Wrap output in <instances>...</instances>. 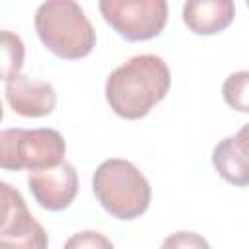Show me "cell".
<instances>
[{
  "instance_id": "cell-15",
  "label": "cell",
  "mask_w": 249,
  "mask_h": 249,
  "mask_svg": "<svg viewBox=\"0 0 249 249\" xmlns=\"http://www.w3.org/2000/svg\"><path fill=\"white\" fill-rule=\"evenodd\" d=\"M160 249H210L208 241L195 231H175L169 233Z\"/></svg>"
},
{
  "instance_id": "cell-13",
  "label": "cell",
  "mask_w": 249,
  "mask_h": 249,
  "mask_svg": "<svg viewBox=\"0 0 249 249\" xmlns=\"http://www.w3.org/2000/svg\"><path fill=\"white\" fill-rule=\"evenodd\" d=\"M247 86H249V72L239 70L233 72L226 78L224 86H222V93L224 99L230 107L247 113L249 111V101H247Z\"/></svg>"
},
{
  "instance_id": "cell-3",
  "label": "cell",
  "mask_w": 249,
  "mask_h": 249,
  "mask_svg": "<svg viewBox=\"0 0 249 249\" xmlns=\"http://www.w3.org/2000/svg\"><path fill=\"white\" fill-rule=\"evenodd\" d=\"M91 187L97 202L119 220H134L150 206V183L128 160L111 158L101 161L93 171Z\"/></svg>"
},
{
  "instance_id": "cell-1",
  "label": "cell",
  "mask_w": 249,
  "mask_h": 249,
  "mask_svg": "<svg viewBox=\"0 0 249 249\" xmlns=\"http://www.w3.org/2000/svg\"><path fill=\"white\" fill-rule=\"evenodd\" d=\"M171 74L158 54H136L117 66L105 82L109 107L123 119L146 117L169 91Z\"/></svg>"
},
{
  "instance_id": "cell-4",
  "label": "cell",
  "mask_w": 249,
  "mask_h": 249,
  "mask_svg": "<svg viewBox=\"0 0 249 249\" xmlns=\"http://www.w3.org/2000/svg\"><path fill=\"white\" fill-rule=\"evenodd\" d=\"M66 140L54 128L0 130V169H47L64 161Z\"/></svg>"
},
{
  "instance_id": "cell-6",
  "label": "cell",
  "mask_w": 249,
  "mask_h": 249,
  "mask_svg": "<svg viewBox=\"0 0 249 249\" xmlns=\"http://www.w3.org/2000/svg\"><path fill=\"white\" fill-rule=\"evenodd\" d=\"M27 187L41 208L58 212L72 204L78 195V173L72 163L62 161L54 167L29 171Z\"/></svg>"
},
{
  "instance_id": "cell-11",
  "label": "cell",
  "mask_w": 249,
  "mask_h": 249,
  "mask_svg": "<svg viewBox=\"0 0 249 249\" xmlns=\"http://www.w3.org/2000/svg\"><path fill=\"white\" fill-rule=\"evenodd\" d=\"M25 60V45L21 37L10 29H0V80L16 78Z\"/></svg>"
},
{
  "instance_id": "cell-10",
  "label": "cell",
  "mask_w": 249,
  "mask_h": 249,
  "mask_svg": "<svg viewBox=\"0 0 249 249\" xmlns=\"http://www.w3.org/2000/svg\"><path fill=\"white\" fill-rule=\"evenodd\" d=\"M33 214L27 210V204L19 191L6 181H0V233L12 231L27 224Z\"/></svg>"
},
{
  "instance_id": "cell-14",
  "label": "cell",
  "mask_w": 249,
  "mask_h": 249,
  "mask_svg": "<svg viewBox=\"0 0 249 249\" xmlns=\"http://www.w3.org/2000/svg\"><path fill=\"white\" fill-rule=\"evenodd\" d=\"M62 249H115L109 237H105L99 231L93 230H84L78 233H72Z\"/></svg>"
},
{
  "instance_id": "cell-9",
  "label": "cell",
  "mask_w": 249,
  "mask_h": 249,
  "mask_svg": "<svg viewBox=\"0 0 249 249\" xmlns=\"http://www.w3.org/2000/svg\"><path fill=\"white\" fill-rule=\"evenodd\" d=\"M235 16L230 0H193L183 6V21L196 35H214L224 31Z\"/></svg>"
},
{
  "instance_id": "cell-16",
  "label": "cell",
  "mask_w": 249,
  "mask_h": 249,
  "mask_svg": "<svg viewBox=\"0 0 249 249\" xmlns=\"http://www.w3.org/2000/svg\"><path fill=\"white\" fill-rule=\"evenodd\" d=\"M2 117H4V109H2V101H0V121H2Z\"/></svg>"
},
{
  "instance_id": "cell-12",
  "label": "cell",
  "mask_w": 249,
  "mask_h": 249,
  "mask_svg": "<svg viewBox=\"0 0 249 249\" xmlns=\"http://www.w3.org/2000/svg\"><path fill=\"white\" fill-rule=\"evenodd\" d=\"M49 237L45 228L31 218L27 224L0 233V249H47Z\"/></svg>"
},
{
  "instance_id": "cell-8",
  "label": "cell",
  "mask_w": 249,
  "mask_h": 249,
  "mask_svg": "<svg viewBox=\"0 0 249 249\" xmlns=\"http://www.w3.org/2000/svg\"><path fill=\"white\" fill-rule=\"evenodd\" d=\"M212 163L222 179L231 185L245 187L249 183V161H247V126L233 136L220 140L212 150Z\"/></svg>"
},
{
  "instance_id": "cell-7",
  "label": "cell",
  "mask_w": 249,
  "mask_h": 249,
  "mask_svg": "<svg viewBox=\"0 0 249 249\" xmlns=\"http://www.w3.org/2000/svg\"><path fill=\"white\" fill-rule=\"evenodd\" d=\"M6 99L14 113L29 119L51 115L56 105V91L51 82L18 74L6 82Z\"/></svg>"
},
{
  "instance_id": "cell-2",
  "label": "cell",
  "mask_w": 249,
  "mask_h": 249,
  "mask_svg": "<svg viewBox=\"0 0 249 249\" xmlns=\"http://www.w3.org/2000/svg\"><path fill=\"white\" fill-rule=\"evenodd\" d=\"M35 31L56 56L76 60L91 53L97 35L82 6L72 0H49L35 12Z\"/></svg>"
},
{
  "instance_id": "cell-5",
  "label": "cell",
  "mask_w": 249,
  "mask_h": 249,
  "mask_svg": "<svg viewBox=\"0 0 249 249\" xmlns=\"http://www.w3.org/2000/svg\"><path fill=\"white\" fill-rule=\"evenodd\" d=\"M103 19L126 41L158 37L167 21L165 0H101Z\"/></svg>"
}]
</instances>
